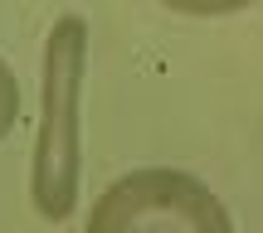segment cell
Here are the masks:
<instances>
[{"label":"cell","instance_id":"obj_3","mask_svg":"<svg viewBox=\"0 0 263 233\" xmlns=\"http://www.w3.org/2000/svg\"><path fill=\"white\" fill-rule=\"evenodd\" d=\"M176 15H195V19H215V15H239V10L258 5V0H161Z\"/></svg>","mask_w":263,"mask_h":233},{"label":"cell","instance_id":"obj_1","mask_svg":"<svg viewBox=\"0 0 263 233\" xmlns=\"http://www.w3.org/2000/svg\"><path fill=\"white\" fill-rule=\"evenodd\" d=\"M83 78H88V19L59 15L44 34L39 63V126L29 160V199L44 224H64L78 209L83 180Z\"/></svg>","mask_w":263,"mask_h":233},{"label":"cell","instance_id":"obj_4","mask_svg":"<svg viewBox=\"0 0 263 233\" xmlns=\"http://www.w3.org/2000/svg\"><path fill=\"white\" fill-rule=\"evenodd\" d=\"M20 121V83H15V68L0 58V141L15 131Z\"/></svg>","mask_w":263,"mask_h":233},{"label":"cell","instance_id":"obj_2","mask_svg":"<svg viewBox=\"0 0 263 233\" xmlns=\"http://www.w3.org/2000/svg\"><path fill=\"white\" fill-rule=\"evenodd\" d=\"M83 233H234V219L200 175L141 165L93 199Z\"/></svg>","mask_w":263,"mask_h":233}]
</instances>
